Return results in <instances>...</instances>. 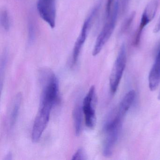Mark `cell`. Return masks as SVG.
<instances>
[{"instance_id":"obj_1","label":"cell","mask_w":160,"mask_h":160,"mask_svg":"<svg viewBox=\"0 0 160 160\" xmlns=\"http://www.w3.org/2000/svg\"><path fill=\"white\" fill-rule=\"evenodd\" d=\"M42 86L40 104L48 105L52 107L59 101V82L55 73L48 69H43L40 72Z\"/></svg>"},{"instance_id":"obj_2","label":"cell","mask_w":160,"mask_h":160,"mask_svg":"<svg viewBox=\"0 0 160 160\" xmlns=\"http://www.w3.org/2000/svg\"><path fill=\"white\" fill-rule=\"evenodd\" d=\"M123 118L117 112L115 115H110L105 122L103 154L106 157L112 155L115 145L120 135Z\"/></svg>"},{"instance_id":"obj_3","label":"cell","mask_w":160,"mask_h":160,"mask_svg":"<svg viewBox=\"0 0 160 160\" xmlns=\"http://www.w3.org/2000/svg\"><path fill=\"white\" fill-rule=\"evenodd\" d=\"M119 9V3L117 1L114 5L112 13L108 18L107 22L97 37L95 45L92 51V56L98 55L107 42L114 31L118 18V13Z\"/></svg>"},{"instance_id":"obj_4","label":"cell","mask_w":160,"mask_h":160,"mask_svg":"<svg viewBox=\"0 0 160 160\" xmlns=\"http://www.w3.org/2000/svg\"><path fill=\"white\" fill-rule=\"evenodd\" d=\"M126 63V52L125 45H122L117 59L114 63L109 78L110 91L115 93L121 80Z\"/></svg>"},{"instance_id":"obj_5","label":"cell","mask_w":160,"mask_h":160,"mask_svg":"<svg viewBox=\"0 0 160 160\" xmlns=\"http://www.w3.org/2000/svg\"><path fill=\"white\" fill-rule=\"evenodd\" d=\"M99 8H100V7L99 5L95 7L92 11L91 12L87 18V19L85 20V22L83 24L81 31H80L79 36L76 42L75 43L73 50L72 58L73 65H75L78 61L80 52H81L82 48L87 40L90 28L91 27L92 20L96 15Z\"/></svg>"},{"instance_id":"obj_6","label":"cell","mask_w":160,"mask_h":160,"mask_svg":"<svg viewBox=\"0 0 160 160\" xmlns=\"http://www.w3.org/2000/svg\"><path fill=\"white\" fill-rule=\"evenodd\" d=\"M96 96L95 87L92 86L82 102L85 122L87 127L90 129H93L96 124Z\"/></svg>"},{"instance_id":"obj_7","label":"cell","mask_w":160,"mask_h":160,"mask_svg":"<svg viewBox=\"0 0 160 160\" xmlns=\"http://www.w3.org/2000/svg\"><path fill=\"white\" fill-rule=\"evenodd\" d=\"M52 108L45 106H40L32 127V138L33 142H37L41 139L50 118Z\"/></svg>"},{"instance_id":"obj_8","label":"cell","mask_w":160,"mask_h":160,"mask_svg":"<svg viewBox=\"0 0 160 160\" xmlns=\"http://www.w3.org/2000/svg\"><path fill=\"white\" fill-rule=\"evenodd\" d=\"M158 0H152L145 8L141 17L139 27L136 32L134 39L133 41L134 46L137 47L139 45L143 29L155 17L158 8Z\"/></svg>"},{"instance_id":"obj_9","label":"cell","mask_w":160,"mask_h":160,"mask_svg":"<svg viewBox=\"0 0 160 160\" xmlns=\"http://www.w3.org/2000/svg\"><path fill=\"white\" fill-rule=\"evenodd\" d=\"M149 87L151 91L155 90L160 83V48L148 77Z\"/></svg>"},{"instance_id":"obj_10","label":"cell","mask_w":160,"mask_h":160,"mask_svg":"<svg viewBox=\"0 0 160 160\" xmlns=\"http://www.w3.org/2000/svg\"><path fill=\"white\" fill-rule=\"evenodd\" d=\"M83 114L82 102L79 98L75 105L72 112L75 133L77 136L80 135L82 132Z\"/></svg>"},{"instance_id":"obj_11","label":"cell","mask_w":160,"mask_h":160,"mask_svg":"<svg viewBox=\"0 0 160 160\" xmlns=\"http://www.w3.org/2000/svg\"><path fill=\"white\" fill-rule=\"evenodd\" d=\"M22 101L21 93H18L14 98L9 114V126L12 130L14 127L19 115Z\"/></svg>"},{"instance_id":"obj_12","label":"cell","mask_w":160,"mask_h":160,"mask_svg":"<svg viewBox=\"0 0 160 160\" xmlns=\"http://www.w3.org/2000/svg\"><path fill=\"white\" fill-rule=\"evenodd\" d=\"M135 96L136 92L134 90L130 91L122 100L117 112L124 117L132 104Z\"/></svg>"},{"instance_id":"obj_13","label":"cell","mask_w":160,"mask_h":160,"mask_svg":"<svg viewBox=\"0 0 160 160\" xmlns=\"http://www.w3.org/2000/svg\"><path fill=\"white\" fill-rule=\"evenodd\" d=\"M0 22L4 30L8 31L11 27V18L9 12L6 10H3L1 12Z\"/></svg>"},{"instance_id":"obj_14","label":"cell","mask_w":160,"mask_h":160,"mask_svg":"<svg viewBox=\"0 0 160 160\" xmlns=\"http://www.w3.org/2000/svg\"><path fill=\"white\" fill-rule=\"evenodd\" d=\"M8 57H7V52H4L1 58V67H0V77H1V89L2 90L3 86V80H4V75L6 71L7 67Z\"/></svg>"},{"instance_id":"obj_15","label":"cell","mask_w":160,"mask_h":160,"mask_svg":"<svg viewBox=\"0 0 160 160\" xmlns=\"http://www.w3.org/2000/svg\"><path fill=\"white\" fill-rule=\"evenodd\" d=\"M136 15L135 12H133L131 14L130 16L126 18V20L124 21L122 27L121 31L122 32H125L127 31L129 29V28L131 27L134 19Z\"/></svg>"},{"instance_id":"obj_16","label":"cell","mask_w":160,"mask_h":160,"mask_svg":"<svg viewBox=\"0 0 160 160\" xmlns=\"http://www.w3.org/2000/svg\"><path fill=\"white\" fill-rule=\"evenodd\" d=\"M35 27L33 22L30 20L29 22L28 26V42L32 43L35 39Z\"/></svg>"},{"instance_id":"obj_17","label":"cell","mask_w":160,"mask_h":160,"mask_svg":"<svg viewBox=\"0 0 160 160\" xmlns=\"http://www.w3.org/2000/svg\"><path fill=\"white\" fill-rule=\"evenodd\" d=\"M86 153L82 148H79L72 156V160H86L87 159Z\"/></svg>"},{"instance_id":"obj_18","label":"cell","mask_w":160,"mask_h":160,"mask_svg":"<svg viewBox=\"0 0 160 160\" xmlns=\"http://www.w3.org/2000/svg\"><path fill=\"white\" fill-rule=\"evenodd\" d=\"M114 0H108L106 5V15L107 18H108L111 13V8Z\"/></svg>"},{"instance_id":"obj_19","label":"cell","mask_w":160,"mask_h":160,"mask_svg":"<svg viewBox=\"0 0 160 160\" xmlns=\"http://www.w3.org/2000/svg\"><path fill=\"white\" fill-rule=\"evenodd\" d=\"M153 31L154 33H157V32H159L160 31V18H159L157 24L155 25Z\"/></svg>"},{"instance_id":"obj_20","label":"cell","mask_w":160,"mask_h":160,"mask_svg":"<svg viewBox=\"0 0 160 160\" xmlns=\"http://www.w3.org/2000/svg\"><path fill=\"white\" fill-rule=\"evenodd\" d=\"M12 154L10 152L8 153L7 154V156H6V158H5V160H11L12 159Z\"/></svg>"},{"instance_id":"obj_21","label":"cell","mask_w":160,"mask_h":160,"mask_svg":"<svg viewBox=\"0 0 160 160\" xmlns=\"http://www.w3.org/2000/svg\"><path fill=\"white\" fill-rule=\"evenodd\" d=\"M158 100H160V92H159V94H158Z\"/></svg>"},{"instance_id":"obj_22","label":"cell","mask_w":160,"mask_h":160,"mask_svg":"<svg viewBox=\"0 0 160 160\" xmlns=\"http://www.w3.org/2000/svg\"><path fill=\"white\" fill-rule=\"evenodd\" d=\"M159 49H160V42H159Z\"/></svg>"}]
</instances>
